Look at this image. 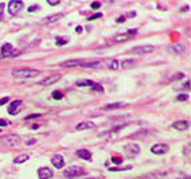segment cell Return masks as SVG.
<instances>
[{
	"instance_id": "28",
	"label": "cell",
	"mask_w": 191,
	"mask_h": 179,
	"mask_svg": "<svg viewBox=\"0 0 191 179\" xmlns=\"http://www.w3.org/2000/svg\"><path fill=\"white\" fill-rule=\"evenodd\" d=\"M53 97L55 98V100H61V98H62V93L55 90V92H53Z\"/></svg>"
},
{
	"instance_id": "7",
	"label": "cell",
	"mask_w": 191,
	"mask_h": 179,
	"mask_svg": "<svg viewBox=\"0 0 191 179\" xmlns=\"http://www.w3.org/2000/svg\"><path fill=\"white\" fill-rule=\"evenodd\" d=\"M23 2H20V0H12L8 4V11H10V14L13 15V14H18L22 8H23Z\"/></svg>"
},
{
	"instance_id": "19",
	"label": "cell",
	"mask_w": 191,
	"mask_h": 179,
	"mask_svg": "<svg viewBox=\"0 0 191 179\" xmlns=\"http://www.w3.org/2000/svg\"><path fill=\"white\" fill-rule=\"evenodd\" d=\"M77 156L81 159H85V160L92 159V154H90V151H88V150H78L77 151Z\"/></svg>"
},
{
	"instance_id": "35",
	"label": "cell",
	"mask_w": 191,
	"mask_h": 179,
	"mask_svg": "<svg viewBox=\"0 0 191 179\" xmlns=\"http://www.w3.org/2000/svg\"><path fill=\"white\" fill-rule=\"evenodd\" d=\"M112 162H113V163H116V164H120V163L122 162V160H121L120 158H112Z\"/></svg>"
},
{
	"instance_id": "27",
	"label": "cell",
	"mask_w": 191,
	"mask_h": 179,
	"mask_svg": "<svg viewBox=\"0 0 191 179\" xmlns=\"http://www.w3.org/2000/svg\"><path fill=\"white\" fill-rule=\"evenodd\" d=\"M176 100H178V101H187L188 96L187 95H179L178 97H176Z\"/></svg>"
},
{
	"instance_id": "36",
	"label": "cell",
	"mask_w": 191,
	"mask_h": 179,
	"mask_svg": "<svg viewBox=\"0 0 191 179\" xmlns=\"http://www.w3.org/2000/svg\"><path fill=\"white\" fill-rule=\"evenodd\" d=\"M100 6H101V4H100L98 2H96V3L92 4V8H93V10H97V8H100Z\"/></svg>"
},
{
	"instance_id": "14",
	"label": "cell",
	"mask_w": 191,
	"mask_h": 179,
	"mask_svg": "<svg viewBox=\"0 0 191 179\" xmlns=\"http://www.w3.org/2000/svg\"><path fill=\"white\" fill-rule=\"evenodd\" d=\"M38 176L39 179H50L53 178V171L47 167H40L38 170Z\"/></svg>"
},
{
	"instance_id": "8",
	"label": "cell",
	"mask_w": 191,
	"mask_h": 179,
	"mask_svg": "<svg viewBox=\"0 0 191 179\" xmlns=\"http://www.w3.org/2000/svg\"><path fill=\"white\" fill-rule=\"evenodd\" d=\"M168 150H170V147H168L167 144H163V143H160V144H155L151 147V152L155 155H164L168 152Z\"/></svg>"
},
{
	"instance_id": "39",
	"label": "cell",
	"mask_w": 191,
	"mask_h": 179,
	"mask_svg": "<svg viewBox=\"0 0 191 179\" xmlns=\"http://www.w3.org/2000/svg\"><path fill=\"white\" fill-rule=\"evenodd\" d=\"M7 124H8V123L6 121V120H0V127H3V125H4V127H6Z\"/></svg>"
},
{
	"instance_id": "17",
	"label": "cell",
	"mask_w": 191,
	"mask_h": 179,
	"mask_svg": "<svg viewBox=\"0 0 191 179\" xmlns=\"http://www.w3.org/2000/svg\"><path fill=\"white\" fill-rule=\"evenodd\" d=\"M90 128H94L93 121H82V123L77 124V127H75L77 131H85V129H90Z\"/></svg>"
},
{
	"instance_id": "34",
	"label": "cell",
	"mask_w": 191,
	"mask_h": 179,
	"mask_svg": "<svg viewBox=\"0 0 191 179\" xmlns=\"http://www.w3.org/2000/svg\"><path fill=\"white\" fill-rule=\"evenodd\" d=\"M35 143H36L35 139H30V140L26 141V144H27V146H33V144H35Z\"/></svg>"
},
{
	"instance_id": "11",
	"label": "cell",
	"mask_w": 191,
	"mask_h": 179,
	"mask_svg": "<svg viewBox=\"0 0 191 179\" xmlns=\"http://www.w3.org/2000/svg\"><path fill=\"white\" fill-rule=\"evenodd\" d=\"M51 164H53L55 168H58V170L63 168V167H65V160H63V156L59 155V154H55V155H54L53 158H51Z\"/></svg>"
},
{
	"instance_id": "15",
	"label": "cell",
	"mask_w": 191,
	"mask_h": 179,
	"mask_svg": "<svg viewBox=\"0 0 191 179\" xmlns=\"http://www.w3.org/2000/svg\"><path fill=\"white\" fill-rule=\"evenodd\" d=\"M190 127V123L186 121V120H180V121H175L172 124V128L178 129V131H186V129H188Z\"/></svg>"
},
{
	"instance_id": "18",
	"label": "cell",
	"mask_w": 191,
	"mask_h": 179,
	"mask_svg": "<svg viewBox=\"0 0 191 179\" xmlns=\"http://www.w3.org/2000/svg\"><path fill=\"white\" fill-rule=\"evenodd\" d=\"M63 18L62 14H54V15H50L47 18H44L43 19V23H54V22H58V20H61Z\"/></svg>"
},
{
	"instance_id": "31",
	"label": "cell",
	"mask_w": 191,
	"mask_h": 179,
	"mask_svg": "<svg viewBox=\"0 0 191 179\" xmlns=\"http://www.w3.org/2000/svg\"><path fill=\"white\" fill-rule=\"evenodd\" d=\"M101 16H102L101 12H97V14H94L93 16H90V18H89V22H90V20H94V19H97V18H101Z\"/></svg>"
},
{
	"instance_id": "16",
	"label": "cell",
	"mask_w": 191,
	"mask_h": 179,
	"mask_svg": "<svg viewBox=\"0 0 191 179\" xmlns=\"http://www.w3.org/2000/svg\"><path fill=\"white\" fill-rule=\"evenodd\" d=\"M82 62H84L82 59H70V61L62 62L61 66H62V68H73V66H81Z\"/></svg>"
},
{
	"instance_id": "12",
	"label": "cell",
	"mask_w": 191,
	"mask_h": 179,
	"mask_svg": "<svg viewBox=\"0 0 191 179\" xmlns=\"http://www.w3.org/2000/svg\"><path fill=\"white\" fill-rule=\"evenodd\" d=\"M81 68L85 69H100L102 68V62L101 61H88V62H82L81 64Z\"/></svg>"
},
{
	"instance_id": "41",
	"label": "cell",
	"mask_w": 191,
	"mask_h": 179,
	"mask_svg": "<svg viewBox=\"0 0 191 179\" xmlns=\"http://www.w3.org/2000/svg\"><path fill=\"white\" fill-rule=\"evenodd\" d=\"M89 179H100V178H89Z\"/></svg>"
},
{
	"instance_id": "13",
	"label": "cell",
	"mask_w": 191,
	"mask_h": 179,
	"mask_svg": "<svg viewBox=\"0 0 191 179\" xmlns=\"http://www.w3.org/2000/svg\"><path fill=\"white\" fill-rule=\"evenodd\" d=\"M22 104H23V101H22V100H15V101H12L11 104H10V108H8V113H10V115H16V113H19V110H20L19 106H22Z\"/></svg>"
},
{
	"instance_id": "4",
	"label": "cell",
	"mask_w": 191,
	"mask_h": 179,
	"mask_svg": "<svg viewBox=\"0 0 191 179\" xmlns=\"http://www.w3.org/2000/svg\"><path fill=\"white\" fill-rule=\"evenodd\" d=\"M124 151H125V154H126V156H128V158H132V156L139 155L140 147L136 144V143H128V144L124 147Z\"/></svg>"
},
{
	"instance_id": "38",
	"label": "cell",
	"mask_w": 191,
	"mask_h": 179,
	"mask_svg": "<svg viewBox=\"0 0 191 179\" xmlns=\"http://www.w3.org/2000/svg\"><path fill=\"white\" fill-rule=\"evenodd\" d=\"M4 12V3H0V15Z\"/></svg>"
},
{
	"instance_id": "22",
	"label": "cell",
	"mask_w": 191,
	"mask_h": 179,
	"mask_svg": "<svg viewBox=\"0 0 191 179\" xmlns=\"http://www.w3.org/2000/svg\"><path fill=\"white\" fill-rule=\"evenodd\" d=\"M170 50L171 51H175L176 54H182V53H184V46H183V44L176 43V44H172V46L170 47Z\"/></svg>"
},
{
	"instance_id": "10",
	"label": "cell",
	"mask_w": 191,
	"mask_h": 179,
	"mask_svg": "<svg viewBox=\"0 0 191 179\" xmlns=\"http://www.w3.org/2000/svg\"><path fill=\"white\" fill-rule=\"evenodd\" d=\"M61 79V74H53V75H49L42 81H39V85H43V86H49V85H53L58 82Z\"/></svg>"
},
{
	"instance_id": "23",
	"label": "cell",
	"mask_w": 191,
	"mask_h": 179,
	"mask_svg": "<svg viewBox=\"0 0 191 179\" xmlns=\"http://www.w3.org/2000/svg\"><path fill=\"white\" fill-rule=\"evenodd\" d=\"M30 156L27 155V154H22L19 156H16L15 159H13V163H16V164H20V163H24L26 160H28Z\"/></svg>"
},
{
	"instance_id": "21",
	"label": "cell",
	"mask_w": 191,
	"mask_h": 179,
	"mask_svg": "<svg viewBox=\"0 0 191 179\" xmlns=\"http://www.w3.org/2000/svg\"><path fill=\"white\" fill-rule=\"evenodd\" d=\"M125 104L124 102H116V104H109V105H105L104 106V110H112V109H119V108H122Z\"/></svg>"
},
{
	"instance_id": "24",
	"label": "cell",
	"mask_w": 191,
	"mask_h": 179,
	"mask_svg": "<svg viewBox=\"0 0 191 179\" xmlns=\"http://www.w3.org/2000/svg\"><path fill=\"white\" fill-rule=\"evenodd\" d=\"M135 65V59H124L120 64V66L122 69H129V68H132V66Z\"/></svg>"
},
{
	"instance_id": "20",
	"label": "cell",
	"mask_w": 191,
	"mask_h": 179,
	"mask_svg": "<svg viewBox=\"0 0 191 179\" xmlns=\"http://www.w3.org/2000/svg\"><path fill=\"white\" fill-rule=\"evenodd\" d=\"M93 81H90V79H86V78H81V79H78V81L75 82V85L77 86H90L92 88L93 86Z\"/></svg>"
},
{
	"instance_id": "40",
	"label": "cell",
	"mask_w": 191,
	"mask_h": 179,
	"mask_svg": "<svg viewBox=\"0 0 191 179\" xmlns=\"http://www.w3.org/2000/svg\"><path fill=\"white\" fill-rule=\"evenodd\" d=\"M75 31L78 34H81V33H82V27H81V26H78V27H75Z\"/></svg>"
},
{
	"instance_id": "2",
	"label": "cell",
	"mask_w": 191,
	"mask_h": 179,
	"mask_svg": "<svg viewBox=\"0 0 191 179\" xmlns=\"http://www.w3.org/2000/svg\"><path fill=\"white\" fill-rule=\"evenodd\" d=\"M85 174H86V171L82 167H80V166H70V167H67L63 171V176L71 179V178H77V176H82Z\"/></svg>"
},
{
	"instance_id": "32",
	"label": "cell",
	"mask_w": 191,
	"mask_h": 179,
	"mask_svg": "<svg viewBox=\"0 0 191 179\" xmlns=\"http://www.w3.org/2000/svg\"><path fill=\"white\" fill-rule=\"evenodd\" d=\"M8 101H10V97H3V98H0V105L7 104Z\"/></svg>"
},
{
	"instance_id": "30",
	"label": "cell",
	"mask_w": 191,
	"mask_h": 179,
	"mask_svg": "<svg viewBox=\"0 0 191 179\" xmlns=\"http://www.w3.org/2000/svg\"><path fill=\"white\" fill-rule=\"evenodd\" d=\"M40 113H38V115H30V116H27L26 117V120H33V119H38V117H40Z\"/></svg>"
},
{
	"instance_id": "29",
	"label": "cell",
	"mask_w": 191,
	"mask_h": 179,
	"mask_svg": "<svg viewBox=\"0 0 191 179\" xmlns=\"http://www.w3.org/2000/svg\"><path fill=\"white\" fill-rule=\"evenodd\" d=\"M38 10H40L39 6H31V7H28V12H35V11H38Z\"/></svg>"
},
{
	"instance_id": "37",
	"label": "cell",
	"mask_w": 191,
	"mask_h": 179,
	"mask_svg": "<svg viewBox=\"0 0 191 179\" xmlns=\"http://www.w3.org/2000/svg\"><path fill=\"white\" fill-rule=\"evenodd\" d=\"M124 20H125V18L124 16H120V18H117V23H124Z\"/></svg>"
},
{
	"instance_id": "9",
	"label": "cell",
	"mask_w": 191,
	"mask_h": 179,
	"mask_svg": "<svg viewBox=\"0 0 191 179\" xmlns=\"http://www.w3.org/2000/svg\"><path fill=\"white\" fill-rule=\"evenodd\" d=\"M136 33H137L136 30H129V31H126V33H124V34L116 35V37L113 38V42H124V41H128L129 38L135 37Z\"/></svg>"
},
{
	"instance_id": "26",
	"label": "cell",
	"mask_w": 191,
	"mask_h": 179,
	"mask_svg": "<svg viewBox=\"0 0 191 179\" xmlns=\"http://www.w3.org/2000/svg\"><path fill=\"white\" fill-rule=\"evenodd\" d=\"M55 42H57V44H58V46H65V44L67 43V39H66V38H61V37H57Z\"/></svg>"
},
{
	"instance_id": "1",
	"label": "cell",
	"mask_w": 191,
	"mask_h": 179,
	"mask_svg": "<svg viewBox=\"0 0 191 179\" xmlns=\"http://www.w3.org/2000/svg\"><path fill=\"white\" fill-rule=\"evenodd\" d=\"M39 74V70L36 69H28V68H23V69H15L12 70V75L16 78H31Z\"/></svg>"
},
{
	"instance_id": "5",
	"label": "cell",
	"mask_w": 191,
	"mask_h": 179,
	"mask_svg": "<svg viewBox=\"0 0 191 179\" xmlns=\"http://www.w3.org/2000/svg\"><path fill=\"white\" fill-rule=\"evenodd\" d=\"M2 54L3 57H16L19 55V50H13L11 43H4L2 46Z\"/></svg>"
},
{
	"instance_id": "6",
	"label": "cell",
	"mask_w": 191,
	"mask_h": 179,
	"mask_svg": "<svg viewBox=\"0 0 191 179\" xmlns=\"http://www.w3.org/2000/svg\"><path fill=\"white\" fill-rule=\"evenodd\" d=\"M2 141L8 147H15L20 143V137L18 135H7L2 139Z\"/></svg>"
},
{
	"instance_id": "33",
	"label": "cell",
	"mask_w": 191,
	"mask_h": 179,
	"mask_svg": "<svg viewBox=\"0 0 191 179\" xmlns=\"http://www.w3.org/2000/svg\"><path fill=\"white\" fill-rule=\"evenodd\" d=\"M47 3L50 6H58V4H59V0H47Z\"/></svg>"
},
{
	"instance_id": "25",
	"label": "cell",
	"mask_w": 191,
	"mask_h": 179,
	"mask_svg": "<svg viewBox=\"0 0 191 179\" xmlns=\"http://www.w3.org/2000/svg\"><path fill=\"white\" fill-rule=\"evenodd\" d=\"M119 65H120V64H119V61L113 59V61L111 62V64H109V66H108V68H109V69H112V70H117V69L120 68Z\"/></svg>"
},
{
	"instance_id": "3",
	"label": "cell",
	"mask_w": 191,
	"mask_h": 179,
	"mask_svg": "<svg viewBox=\"0 0 191 179\" xmlns=\"http://www.w3.org/2000/svg\"><path fill=\"white\" fill-rule=\"evenodd\" d=\"M155 50V47L151 46V44H143V46H137V47H133L131 49V53L132 54H137V55H143V54H149Z\"/></svg>"
}]
</instances>
